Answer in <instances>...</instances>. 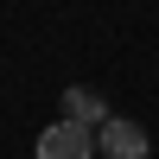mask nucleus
<instances>
[{"label":"nucleus","instance_id":"1","mask_svg":"<svg viewBox=\"0 0 159 159\" xmlns=\"http://www.w3.org/2000/svg\"><path fill=\"white\" fill-rule=\"evenodd\" d=\"M96 153V127H83V121H57V127H45L38 134V147L32 159H89Z\"/></svg>","mask_w":159,"mask_h":159},{"label":"nucleus","instance_id":"2","mask_svg":"<svg viewBox=\"0 0 159 159\" xmlns=\"http://www.w3.org/2000/svg\"><path fill=\"white\" fill-rule=\"evenodd\" d=\"M96 147L108 153V159H147V153H153L140 121H102V127H96Z\"/></svg>","mask_w":159,"mask_h":159},{"label":"nucleus","instance_id":"3","mask_svg":"<svg viewBox=\"0 0 159 159\" xmlns=\"http://www.w3.org/2000/svg\"><path fill=\"white\" fill-rule=\"evenodd\" d=\"M64 121H83V127H102V121H108V102H102V89H89V83L64 89Z\"/></svg>","mask_w":159,"mask_h":159}]
</instances>
